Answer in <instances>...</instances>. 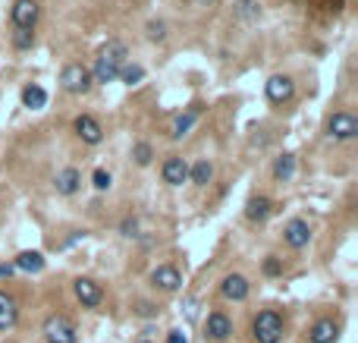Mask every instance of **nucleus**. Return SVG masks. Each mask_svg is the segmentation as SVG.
Segmentation results:
<instances>
[{"mask_svg":"<svg viewBox=\"0 0 358 343\" xmlns=\"http://www.w3.org/2000/svg\"><path fill=\"white\" fill-rule=\"evenodd\" d=\"M283 243L289 249H305L311 243V227H308V220H302V218H292V220H286V227H283Z\"/></svg>","mask_w":358,"mask_h":343,"instance_id":"f8f14e48","label":"nucleus"},{"mask_svg":"<svg viewBox=\"0 0 358 343\" xmlns=\"http://www.w3.org/2000/svg\"><path fill=\"white\" fill-rule=\"evenodd\" d=\"M236 16L242 22H255L261 16V0H236Z\"/></svg>","mask_w":358,"mask_h":343,"instance_id":"b1692460","label":"nucleus"},{"mask_svg":"<svg viewBox=\"0 0 358 343\" xmlns=\"http://www.w3.org/2000/svg\"><path fill=\"white\" fill-rule=\"evenodd\" d=\"M41 334H44L48 343H79L75 324L66 315H48L44 324H41Z\"/></svg>","mask_w":358,"mask_h":343,"instance_id":"20e7f679","label":"nucleus"},{"mask_svg":"<svg viewBox=\"0 0 358 343\" xmlns=\"http://www.w3.org/2000/svg\"><path fill=\"white\" fill-rule=\"evenodd\" d=\"M251 293V283L245 274H226L220 281V296L223 299H230V302H245Z\"/></svg>","mask_w":358,"mask_h":343,"instance_id":"9b49d317","label":"nucleus"},{"mask_svg":"<svg viewBox=\"0 0 358 343\" xmlns=\"http://www.w3.org/2000/svg\"><path fill=\"white\" fill-rule=\"evenodd\" d=\"M261 271L267 277H280V274H283V258H277V255H267V258H264V265H261Z\"/></svg>","mask_w":358,"mask_h":343,"instance_id":"c85d7f7f","label":"nucleus"},{"mask_svg":"<svg viewBox=\"0 0 358 343\" xmlns=\"http://www.w3.org/2000/svg\"><path fill=\"white\" fill-rule=\"evenodd\" d=\"M132 158H136L138 167H148L151 161H154V148H151V142H136L132 145Z\"/></svg>","mask_w":358,"mask_h":343,"instance_id":"bb28decb","label":"nucleus"},{"mask_svg":"<svg viewBox=\"0 0 358 343\" xmlns=\"http://www.w3.org/2000/svg\"><path fill=\"white\" fill-rule=\"evenodd\" d=\"M271 214H274V202L267 199V195H251V199L245 202V218H249L251 224H264Z\"/></svg>","mask_w":358,"mask_h":343,"instance_id":"f3484780","label":"nucleus"},{"mask_svg":"<svg viewBox=\"0 0 358 343\" xmlns=\"http://www.w3.org/2000/svg\"><path fill=\"white\" fill-rule=\"evenodd\" d=\"M327 136H330L333 142H349V139L358 136V120L352 117V114H346V110H337V114L327 120Z\"/></svg>","mask_w":358,"mask_h":343,"instance_id":"423d86ee","label":"nucleus"},{"mask_svg":"<svg viewBox=\"0 0 358 343\" xmlns=\"http://www.w3.org/2000/svg\"><path fill=\"white\" fill-rule=\"evenodd\" d=\"M38 16H41L38 0H13V7H10L13 28H35L38 26Z\"/></svg>","mask_w":358,"mask_h":343,"instance_id":"6e6552de","label":"nucleus"},{"mask_svg":"<svg viewBox=\"0 0 358 343\" xmlns=\"http://www.w3.org/2000/svg\"><path fill=\"white\" fill-rule=\"evenodd\" d=\"M189 179L195 186H208L211 179H214V164H211L208 158H202V161H195V164L189 167Z\"/></svg>","mask_w":358,"mask_h":343,"instance_id":"5701e85b","label":"nucleus"},{"mask_svg":"<svg viewBox=\"0 0 358 343\" xmlns=\"http://www.w3.org/2000/svg\"><path fill=\"white\" fill-rule=\"evenodd\" d=\"M22 104H26L28 110H41L48 104V91L41 89L38 82H28L26 89H22Z\"/></svg>","mask_w":358,"mask_h":343,"instance_id":"4be33fe9","label":"nucleus"},{"mask_svg":"<svg viewBox=\"0 0 358 343\" xmlns=\"http://www.w3.org/2000/svg\"><path fill=\"white\" fill-rule=\"evenodd\" d=\"M91 73H88V67H82V63H66L60 73V89L66 91V95H85V91H91Z\"/></svg>","mask_w":358,"mask_h":343,"instance_id":"7ed1b4c3","label":"nucleus"},{"mask_svg":"<svg viewBox=\"0 0 358 343\" xmlns=\"http://www.w3.org/2000/svg\"><path fill=\"white\" fill-rule=\"evenodd\" d=\"M123 85H138L145 79V67L142 63H126V67L120 69V76H116Z\"/></svg>","mask_w":358,"mask_h":343,"instance_id":"393cba45","label":"nucleus"},{"mask_svg":"<svg viewBox=\"0 0 358 343\" xmlns=\"http://www.w3.org/2000/svg\"><path fill=\"white\" fill-rule=\"evenodd\" d=\"M214 3H217V0H189V7H192V10H211Z\"/></svg>","mask_w":358,"mask_h":343,"instance_id":"f704fd0d","label":"nucleus"},{"mask_svg":"<svg viewBox=\"0 0 358 343\" xmlns=\"http://www.w3.org/2000/svg\"><path fill=\"white\" fill-rule=\"evenodd\" d=\"M16 322H19V302H16L13 293L0 290V331H3V334L13 331Z\"/></svg>","mask_w":358,"mask_h":343,"instance_id":"dca6fc26","label":"nucleus"},{"mask_svg":"<svg viewBox=\"0 0 358 343\" xmlns=\"http://www.w3.org/2000/svg\"><path fill=\"white\" fill-rule=\"evenodd\" d=\"M3 343H16V340H3Z\"/></svg>","mask_w":358,"mask_h":343,"instance_id":"e433bc0d","label":"nucleus"},{"mask_svg":"<svg viewBox=\"0 0 358 343\" xmlns=\"http://www.w3.org/2000/svg\"><path fill=\"white\" fill-rule=\"evenodd\" d=\"M292 173H296V155L283 151V155L274 161V179H277V183H289Z\"/></svg>","mask_w":358,"mask_h":343,"instance_id":"412c9836","label":"nucleus"},{"mask_svg":"<svg viewBox=\"0 0 358 343\" xmlns=\"http://www.w3.org/2000/svg\"><path fill=\"white\" fill-rule=\"evenodd\" d=\"M339 340V322L337 318H318L308 328V343H337Z\"/></svg>","mask_w":358,"mask_h":343,"instance_id":"2eb2a0df","label":"nucleus"},{"mask_svg":"<svg viewBox=\"0 0 358 343\" xmlns=\"http://www.w3.org/2000/svg\"><path fill=\"white\" fill-rule=\"evenodd\" d=\"M13 268L26 271V274H38V271H44V255L35 252V249H26V252H19L13 258Z\"/></svg>","mask_w":358,"mask_h":343,"instance_id":"6ab92c4d","label":"nucleus"},{"mask_svg":"<svg viewBox=\"0 0 358 343\" xmlns=\"http://www.w3.org/2000/svg\"><path fill=\"white\" fill-rule=\"evenodd\" d=\"M120 234H123V236H129V240H136V236H142V234H138V218H123Z\"/></svg>","mask_w":358,"mask_h":343,"instance_id":"7c9ffc66","label":"nucleus"},{"mask_svg":"<svg viewBox=\"0 0 358 343\" xmlns=\"http://www.w3.org/2000/svg\"><path fill=\"white\" fill-rule=\"evenodd\" d=\"M264 95H267V101H271V104L283 107V104H289L292 95H296V82H292L289 76L277 73V76H271V79L264 82Z\"/></svg>","mask_w":358,"mask_h":343,"instance_id":"39448f33","label":"nucleus"},{"mask_svg":"<svg viewBox=\"0 0 358 343\" xmlns=\"http://www.w3.org/2000/svg\"><path fill=\"white\" fill-rule=\"evenodd\" d=\"M161 177L167 186H183V183H189V164H186L179 155H170L161 167Z\"/></svg>","mask_w":358,"mask_h":343,"instance_id":"4468645a","label":"nucleus"},{"mask_svg":"<svg viewBox=\"0 0 358 343\" xmlns=\"http://www.w3.org/2000/svg\"><path fill=\"white\" fill-rule=\"evenodd\" d=\"M129 63V48L123 42H116V38H110L107 44H104L101 51H98L95 57V67L88 69L91 73V82H116V76H120V69Z\"/></svg>","mask_w":358,"mask_h":343,"instance_id":"f257e3e1","label":"nucleus"},{"mask_svg":"<svg viewBox=\"0 0 358 343\" xmlns=\"http://www.w3.org/2000/svg\"><path fill=\"white\" fill-rule=\"evenodd\" d=\"M283 315H280L277 309H264L255 315V322H251V337H255V343H280L283 340Z\"/></svg>","mask_w":358,"mask_h":343,"instance_id":"f03ea898","label":"nucleus"},{"mask_svg":"<svg viewBox=\"0 0 358 343\" xmlns=\"http://www.w3.org/2000/svg\"><path fill=\"white\" fill-rule=\"evenodd\" d=\"M110 183H114V179H110V173L104 170V167H98V170L91 173V186H95L98 193H104V189H110Z\"/></svg>","mask_w":358,"mask_h":343,"instance_id":"c756f323","label":"nucleus"},{"mask_svg":"<svg viewBox=\"0 0 358 343\" xmlns=\"http://www.w3.org/2000/svg\"><path fill=\"white\" fill-rule=\"evenodd\" d=\"M145 32H148V42H167V22H161V19H151L148 26H145Z\"/></svg>","mask_w":358,"mask_h":343,"instance_id":"cd10ccee","label":"nucleus"},{"mask_svg":"<svg viewBox=\"0 0 358 343\" xmlns=\"http://www.w3.org/2000/svg\"><path fill=\"white\" fill-rule=\"evenodd\" d=\"M138 343H151V340H138Z\"/></svg>","mask_w":358,"mask_h":343,"instance_id":"c9c22d12","label":"nucleus"},{"mask_svg":"<svg viewBox=\"0 0 358 343\" xmlns=\"http://www.w3.org/2000/svg\"><path fill=\"white\" fill-rule=\"evenodd\" d=\"M73 293H75V299L82 302V309H98L104 302V287L98 281H91V277H75Z\"/></svg>","mask_w":358,"mask_h":343,"instance_id":"0eeeda50","label":"nucleus"},{"mask_svg":"<svg viewBox=\"0 0 358 343\" xmlns=\"http://www.w3.org/2000/svg\"><path fill=\"white\" fill-rule=\"evenodd\" d=\"M73 130L85 145H101L104 142V126L98 123L91 114H79V117L73 120Z\"/></svg>","mask_w":358,"mask_h":343,"instance_id":"9d476101","label":"nucleus"},{"mask_svg":"<svg viewBox=\"0 0 358 343\" xmlns=\"http://www.w3.org/2000/svg\"><path fill=\"white\" fill-rule=\"evenodd\" d=\"M136 315H138V318H157V306H154V302L138 299V302H136Z\"/></svg>","mask_w":358,"mask_h":343,"instance_id":"2f4dec72","label":"nucleus"},{"mask_svg":"<svg viewBox=\"0 0 358 343\" xmlns=\"http://www.w3.org/2000/svg\"><path fill=\"white\" fill-rule=\"evenodd\" d=\"M79 186H82V173L75 170V167H63V170L54 177V189L60 195H75L79 193Z\"/></svg>","mask_w":358,"mask_h":343,"instance_id":"a211bd4d","label":"nucleus"},{"mask_svg":"<svg viewBox=\"0 0 358 343\" xmlns=\"http://www.w3.org/2000/svg\"><path fill=\"white\" fill-rule=\"evenodd\" d=\"M151 287L161 290V293H176V290L183 287V274L176 265H157L151 271Z\"/></svg>","mask_w":358,"mask_h":343,"instance_id":"1a4fd4ad","label":"nucleus"},{"mask_svg":"<svg viewBox=\"0 0 358 343\" xmlns=\"http://www.w3.org/2000/svg\"><path fill=\"white\" fill-rule=\"evenodd\" d=\"M16 268H13V261H0V281H7V277H13Z\"/></svg>","mask_w":358,"mask_h":343,"instance_id":"473e14b6","label":"nucleus"},{"mask_svg":"<svg viewBox=\"0 0 358 343\" xmlns=\"http://www.w3.org/2000/svg\"><path fill=\"white\" fill-rule=\"evenodd\" d=\"M167 343H189V337H186L183 331H170V334H167Z\"/></svg>","mask_w":358,"mask_h":343,"instance_id":"72a5a7b5","label":"nucleus"},{"mask_svg":"<svg viewBox=\"0 0 358 343\" xmlns=\"http://www.w3.org/2000/svg\"><path fill=\"white\" fill-rule=\"evenodd\" d=\"M198 114H202V107H189L186 114H179V117L173 120V126H170V139H183V136H189V130L195 126Z\"/></svg>","mask_w":358,"mask_h":343,"instance_id":"aec40b11","label":"nucleus"},{"mask_svg":"<svg viewBox=\"0 0 358 343\" xmlns=\"http://www.w3.org/2000/svg\"><path fill=\"white\" fill-rule=\"evenodd\" d=\"M13 48L32 51L35 48V28H13Z\"/></svg>","mask_w":358,"mask_h":343,"instance_id":"a878e982","label":"nucleus"},{"mask_svg":"<svg viewBox=\"0 0 358 343\" xmlns=\"http://www.w3.org/2000/svg\"><path fill=\"white\" fill-rule=\"evenodd\" d=\"M230 334H233L230 315H223V312H208V318H204V337L214 340V343H223Z\"/></svg>","mask_w":358,"mask_h":343,"instance_id":"ddd939ff","label":"nucleus"}]
</instances>
